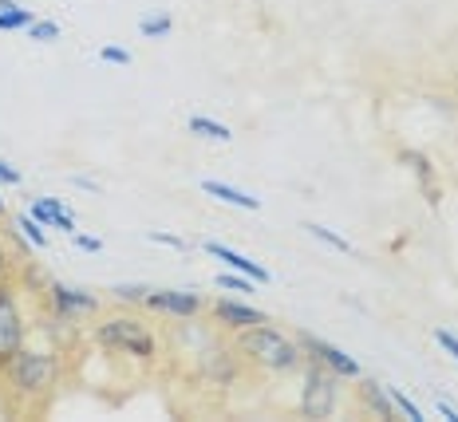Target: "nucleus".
<instances>
[{
    "label": "nucleus",
    "instance_id": "nucleus-1",
    "mask_svg": "<svg viewBox=\"0 0 458 422\" xmlns=\"http://www.w3.org/2000/svg\"><path fill=\"white\" fill-rule=\"evenodd\" d=\"M60 379H64L60 351L47 348V343H32V340L16 351L8 371L0 376V383L8 391V407L21 410V415H44L52 395L60 391Z\"/></svg>",
    "mask_w": 458,
    "mask_h": 422
},
{
    "label": "nucleus",
    "instance_id": "nucleus-2",
    "mask_svg": "<svg viewBox=\"0 0 458 422\" xmlns=\"http://www.w3.org/2000/svg\"><path fill=\"white\" fill-rule=\"evenodd\" d=\"M233 351L245 367L261 371V376H293V371L304 367V348L297 335L273 328L269 320L265 324H253L245 332H233Z\"/></svg>",
    "mask_w": 458,
    "mask_h": 422
},
{
    "label": "nucleus",
    "instance_id": "nucleus-3",
    "mask_svg": "<svg viewBox=\"0 0 458 422\" xmlns=\"http://www.w3.org/2000/svg\"><path fill=\"white\" fill-rule=\"evenodd\" d=\"M91 340L99 343L111 356H127L139 363H155L158 359V335L150 332V324L135 312H111L99 316L91 328Z\"/></svg>",
    "mask_w": 458,
    "mask_h": 422
},
{
    "label": "nucleus",
    "instance_id": "nucleus-4",
    "mask_svg": "<svg viewBox=\"0 0 458 422\" xmlns=\"http://www.w3.org/2000/svg\"><path fill=\"white\" fill-rule=\"evenodd\" d=\"M28 343V312H24V289L16 276L0 284V376L8 371L13 356Z\"/></svg>",
    "mask_w": 458,
    "mask_h": 422
},
{
    "label": "nucleus",
    "instance_id": "nucleus-5",
    "mask_svg": "<svg viewBox=\"0 0 458 422\" xmlns=\"http://www.w3.org/2000/svg\"><path fill=\"white\" fill-rule=\"evenodd\" d=\"M304 376V387H301V418H332L340 410V376L336 371H328L324 363L317 359H304L301 367Z\"/></svg>",
    "mask_w": 458,
    "mask_h": 422
},
{
    "label": "nucleus",
    "instance_id": "nucleus-6",
    "mask_svg": "<svg viewBox=\"0 0 458 422\" xmlns=\"http://www.w3.org/2000/svg\"><path fill=\"white\" fill-rule=\"evenodd\" d=\"M147 308L170 316V320H198L209 308V300L202 292H186V289H150Z\"/></svg>",
    "mask_w": 458,
    "mask_h": 422
},
{
    "label": "nucleus",
    "instance_id": "nucleus-7",
    "mask_svg": "<svg viewBox=\"0 0 458 422\" xmlns=\"http://www.w3.org/2000/svg\"><path fill=\"white\" fill-rule=\"evenodd\" d=\"M47 304H52L55 320H64V324H75L80 316L99 312V296L88 289H72V284H47Z\"/></svg>",
    "mask_w": 458,
    "mask_h": 422
},
{
    "label": "nucleus",
    "instance_id": "nucleus-8",
    "mask_svg": "<svg viewBox=\"0 0 458 422\" xmlns=\"http://www.w3.org/2000/svg\"><path fill=\"white\" fill-rule=\"evenodd\" d=\"M297 340H301V348H304V359H317V363H324V367L336 371L340 379H360V376H364V371H360V363H356V356L340 351L336 343L317 340V335H309V332H301Z\"/></svg>",
    "mask_w": 458,
    "mask_h": 422
},
{
    "label": "nucleus",
    "instance_id": "nucleus-9",
    "mask_svg": "<svg viewBox=\"0 0 458 422\" xmlns=\"http://www.w3.org/2000/svg\"><path fill=\"white\" fill-rule=\"evenodd\" d=\"M206 316H209V324H214L217 332H225V335L245 332V328H253V324L269 320L265 312H257V308H250V304H242V300H229V296H222V300H209Z\"/></svg>",
    "mask_w": 458,
    "mask_h": 422
},
{
    "label": "nucleus",
    "instance_id": "nucleus-10",
    "mask_svg": "<svg viewBox=\"0 0 458 422\" xmlns=\"http://www.w3.org/2000/svg\"><path fill=\"white\" fill-rule=\"evenodd\" d=\"M209 257H217V261H225V268H233V273H242V276H250V281L257 284H269L273 281V273L265 268L261 261H250L245 253H237V249H229V245H217V241H206L202 245Z\"/></svg>",
    "mask_w": 458,
    "mask_h": 422
},
{
    "label": "nucleus",
    "instance_id": "nucleus-11",
    "mask_svg": "<svg viewBox=\"0 0 458 422\" xmlns=\"http://www.w3.org/2000/svg\"><path fill=\"white\" fill-rule=\"evenodd\" d=\"M356 402H360V410H368L371 418H399V410H395V402H391L387 387H384V383H376V379H364V376H360Z\"/></svg>",
    "mask_w": 458,
    "mask_h": 422
},
{
    "label": "nucleus",
    "instance_id": "nucleus-12",
    "mask_svg": "<svg viewBox=\"0 0 458 422\" xmlns=\"http://www.w3.org/2000/svg\"><path fill=\"white\" fill-rule=\"evenodd\" d=\"M202 190L209 198H217V201H225V206H233V209H245V214H257L261 209V201L257 198H250L245 190H237V186H229V181H202Z\"/></svg>",
    "mask_w": 458,
    "mask_h": 422
},
{
    "label": "nucleus",
    "instance_id": "nucleus-13",
    "mask_svg": "<svg viewBox=\"0 0 458 422\" xmlns=\"http://www.w3.org/2000/svg\"><path fill=\"white\" fill-rule=\"evenodd\" d=\"M36 21L32 8H21L16 0H0V32H28Z\"/></svg>",
    "mask_w": 458,
    "mask_h": 422
},
{
    "label": "nucleus",
    "instance_id": "nucleus-14",
    "mask_svg": "<svg viewBox=\"0 0 458 422\" xmlns=\"http://www.w3.org/2000/svg\"><path fill=\"white\" fill-rule=\"evenodd\" d=\"M186 127H190V134H198V139H209V142H233V131H229L225 122L209 119V114H190Z\"/></svg>",
    "mask_w": 458,
    "mask_h": 422
},
{
    "label": "nucleus",
    "instance_id": "nucleus-15",
    "mask_svg": "<svg viewBox=\"0 0 458 422\" xmlns=\"http://www.w3.org/2000/svg\"><path fill=\"white\" fill-rule=\"evenodd\" d=\"M403 162H411V174L423 181V194L431 206H438V186H435V170H431V158L427 155H415V150H403Z\"/></svg>",
    "mask_w": 458,
    "mask_h": 422
},
{
    "label": "nucleus",
    "instance_id": "nucleus-16",
    "mask_svg": "<svg viewBox=\"0 0 458 422\" xmlns=\"http://www.w3.org/2000/svg\"><path fill=\"white\" fill-rule=\"evenodd\" d=\"M170 28H174V16H170V13H150V16H142V21H139L142 40H162Z\"/></svg>",
    "mask_w": 458,
    "mask_h": 422
},
{
    "label": "nucleus",
    "instance_id": "nucleus-17",
    "mask_svg": "<svg viewBox=\"0 0 458 422\" xmlns=\"http://www.w3.org/2000/svg\"><path fill=\"white\" fill-rule=\"evenodd\" d=\"M304 229H309V233H312V237H317V241H320V245L336 249V253H344V257H348V253H352V241H348V237H340V233H336V229H328V225H317V222H304Z\"/></svg>",
    "mask_w": 458,
    "mask_h": 422
},
{
    "label": "nucleus",
    "instance_id": "nucleus-18",
    "mask_svg": "<svg viewBox=\"0 0 458 422\" xmlns=\"http://www.w3.org/2000/svg\"><path fill=\"white\" fill-rule=\"evenodd\" d=\"M60 209H64V201H60V198H36L28 214H32L44 229H55V217H60Z\"/></svg>",
    "mask_w": 458,
    "mask_h": 422
},
{
    "label": "nucleus",
    "instance_id": "nucleus-19",
    "mask_svg": "<svg viewBox=\"0 0 458 422\" xmlns=\"http://www.w3.org/2000/svg\"><path fill=\"white\" fill-rule=\"evenodd\" d=\"M16 229H21V237H24V241L32 245V249H47V233H44V225L36 222L32 214H21V217H16Z\"/></svg>",
    "mask_w": 458,
    "mask_h": 422
},
{
    "label": "nucleus",
    "instance_id": "nucleus-20",
    "mask_svg": "<svg viewBox=\"0 0 458 422\" xmlns=\"http://www.w3.org/2000/svg\"><path fill=\"white\" fill-rule=\"evenodd\" d=\"M16 265H24V261H21V257H16V249H13V241H8L4 225H0V284H4L8 276L16 273Z\"/></svg>",
    "mask_w": 458,
    "mask_h": 422
},
{
    "label": "nucleus",
    "instance_id": "nucleus-21",
    "mask_svg": "<svg viewBox=\"0 0 458 422\" xmlns=\"http://www.w3.org/2000/svg\"><path fill=\"white\" fill-rule=\"evenodd\" d=\"M214 284H217L222 292H253L257 281H250V276H242V273H233V268H225V273L214 276Z\"/></svg>",
    "mask_w": 458,
    "mask_h": 422
},
{
    "label": "nucleus",
    "instance_id": "nucleus-22",
    "mask_svg": "<svg viewBox=\"0 0 458 422\" xmlns=\"http://www.w3.org/2000/svg\"><path fill=\"white\" fill-rule=\"evenodd\" d=\"M147 284H114L111 289V300L114 304H147Z\"/></svg>",
    "mask_w": 458,
    "mask_h": 422
},
{
    "label": "nucleus",
    "instance_id": "nucleus-23",
    "mask_svg": "<svg viewBox=\"0 0 458 422\" xmlns=\"http://www.w3.org/2000/svg\"><path fill=\"white\" fill-rule=\"evenodd\" d=\"M387 395H391V402H395V410H399V415H403V418H411V422H423V407L407 399V395H403V391H399V387H387Z\"/></svg>",
    "mask_w": 458,
    "mask_h": 422
},
{
    "label": "nucleus",
    "instance_id": "nucleus-24",
    "mask_svg": "<svg viewBox=\"0 0 458 422\" xmlns=\"http://www.w3.org/2000/svg\"><path fill=\"white\" fill-rule=\"evenodd\" d=\"M28 36H32V40H40V44H52V40H60V24H55V21H32Z\"/></svg>",
    "mask_w": 458,
    "mask_h": 422
},
{
    "label": "nucleus",
    "instance_id": "nucleus-25",
    "mask_svg": "<svg viewBox=\"0 0 458 422\" xmlns=\"http://www.w3.org/2000/svg\"><path fill=\"white\" fill-rule=\"evenodd\" d=\"M99 60L103 63H114V67H127L131 63V52H127V47H119V44H103L99 47Z\"/></svg>",
    "mask_w": 458,
    "mask_h": 422
},
{
    "label": "nucleus",
    "instance_id": "nucleus-26",
    "mask_svg": "<svg viewBox=\"0 0 458 422\" xmlns=\"http://www.w3.org/2000/svg\"><path fill=\"white\" fill-rule=\"evenodd\" d=\"M435 343L446 351V356H454V359H458V335H451L446 328H438V332H435Z\"/></svg>",
    "mask_w": 458,
    "mask_h": 422
},
{
    "label": "nucleus",
    "instance_id": "nucleus-27",
    "mask_svg": "<svg viewBox=\"0 0 458 422\" xmlns=\"http://www.w3.org/2000/svg\"><path fill=\"white\" fill-rule=\"evenodd\" d=\"M147 241H155V245H166V249H186L182 237H174V233H158V229H150L147 233Z\"/></svg>",
    "mask_w": 458,
    "mask_h": 422
},
{
    "label": "nucleus",
    "instance_id": "nucleus-28",
    "mask_svg": "<svg viewBox=\"0 0 458 422\" xmlns=\"http://www.w3.org/2000/svg\"><path fill=\"white\" fill-rule=\"evenodd\" d=\"M21 170H16L13 166V162H4V158H0V186H21Z\"/></svg>",
    "mask_w": 458,
    "mask_h": 422
},
{
    "label": "nucleus",
    "instance_id": "nucleus-29",
    "mask_svg": "<svg viewBox=\"0 0 458 422\" xmlns=\"http://www.w3.org/2000/svg\"><path fill=\"white\" fill-rule=\"evenodd\" d=\"M75 245H80L83 253H103V241H99V237H83V233H75Z\"/></svg>",
    "mask_w": 458,
    "mask_h": 422
},
{
    "label": "nucleus",
    "instance_id": "nucleus-30",
    "mask_svg": "<svg viewBox=\"0 0 458 422\" xmlns=\"http://www.w3.org/2000/svg\"><path fill=\"white\" fill-rule=\"evenodd\" d=\"M55 229H64L68 237H75V214H68V209H60V217H55Z\"/></svg>",
    "mask_w": 458,
    "mask_h": 422
},
{
    "label": "nucleus",
    "instance_id": "nucleus-31",
    "mask_svg": "<svg viewBox=\"0 0 458 422\" xmlns=\"http://www.w3.org/2000/svg\"><path fill=\"white\" fill-rule=\"evenodd\" d=\"M438 415H443V418H451V422H458V407H451V402H446V399H438Z\"/></svg>",
    "mask_w": 458,
    "mask_h": 422
},
{
    "label": "nucleus",
    "instance_id": "nucleus-32",
    "mask_svg": "<svg viewBox=\"0 0 458 422\" xmlns=\"http://www.w3.org/2000/svg\"><path fill=\"white\" fill-rule=\"evenodd\" d=\"M75 186H83V190H91V194H99V181H91V178H72Z\"/></svg>",
    "mask_w": 458,
    "mask_h": 422
},
{
    "label": "nucleus",
    "instance_id": "nucleus-33",
    "mask_svg": "<svg viewBox=\"0 0 458 422\" xmlns=\"http://www.w3.org/2000/svg\"><path fill=\"white\" fill-rule=\"evenodd\" d=\"M4 222H8V201L0 198V225H4Z\"/></svg>",
    "mask_w": 458,
    "mask_h": 422
}]
</instances>
